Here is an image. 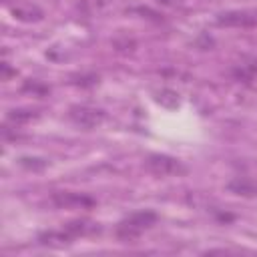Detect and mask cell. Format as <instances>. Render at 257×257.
Segmentation results:
<instances>
[{
  "instance_id": "obj_8",
  "label": "cell",
  "mask_w": 257,
  "mask_h": 257,
  "mask_svg": "<svg viewBox=\"0 0 257 257\" xmlns=\"http://www.w3.org/2000/svg\"><path fill=\"white\" fill-rule=\"evenodd\" d=\"M12 14H14V18H18L22 22H38L44 16V12L38 6L28 4V2H22V4L12 6Z\"/></svg>"
},
{
  "instance_id": "obj_14",
  "label": "cell",
  "mask_w": 257,
  "mask_h": 257,
  "mask_svg": "<svg viewBox=\"0 0 257 257\" xmlns=\"http://www.w3.org/2000/svg\"><path fill=\"white\" fill-rule=\"evenodd\" d=\"M98 82V76L96 74H88V76H82L80 80H74V84H80V86H92Z\"/></svg>"
},
{
  "instance_id": "obj_9",
  "label": "cell",
  "mask_w": 257,
  "mask_h": 257,
  "mask_svg": "<svg viewBox=\"0 0 257 257\" xmlns=\"http://www.w3.org/2000/svg\"><path fill=\"white\" fill-rule=\"evenodd\" d=\"M155 100L161 104V106H165V108H177L179 106V94L175 92V90H171V88H161V90H157L155 92Z\"/></svg>"
},
{
  "instance_id": "obj_6",
  "label": "cell",
  "mask_w": 257,
  "mask_h": 257,
  "mask_svg": "<svg viewBox=\"0 0 257 257\" xmlns=\"http://www.w3.org/2000/svg\"><path fill=\"white\" fill-rule=\"evenodd\" d=\"M217 24L227 26V28H253V26H257V8L221 12V14H217Z\"/></svg>"
},
{
  "instance_id": "obj_1",
  "label": "cell",
  "mask_w": 257,
  "mask_h": 257,
  "mask_svg": "<svg viewBox=\"0 0 257 257\" xmlns=\"http://www.w3.org/2000/svg\"><path fill=\"white\" fill-rule=\"evenodd\" d=\"M94 231H98V227L94 223L84 221V219H76V221H70V223L62 225L60 229L42 231L36 241H38V245H44V247H64V245L74 243L78 237L90 235Z\"/></svg>"
},
{
  "instance_id": "obj_5",
  "label": "cell",
  "mask_w": 257,
  "mask_h": 257,
  "mask_svg": "<svg viewBox=\"0 0 257 257\" xmlns=\"http://www.w3.org/2000/svg\"><path fill=\"white\" fill-rule=\"evenodd\" d=\"M50 203L56 209H88L94 207V199L86 193H76V191H56L50 195Z\"/></svg>"
},
{
  "instance_id": "obj_10",
  "label": "cell",
  "mask_w": 257,
  "mask_h": 257,
  "mask_svg": "<svg viewBox=\"0 0 257 257\" xmlns=\"http://www.w3.org/2000/svg\"><path fill=\"white\" fill-rule=\"evenodd\" d=\"M233 76H235L237 80H243V82H247V80H255V78H257V60L237 66V68L233 70Z\"/></svg>"
},
{
  "instance_id": "obj_12",
  "label": "cell",
  "mask_w": 257,
  "mask_h": 257,
  "mask_svg": "<svg viewBox=\"0 0 257 257\" xmlns=\"http://www.w3.org/2000/svg\"><path fill=\"white\" fill-rule=\"evenodd\" d=\"M18 165L24 167V169H30V171H40V169L48 167V161L46 159H38V157H20Z\"/></svg>"
},
{
  "instance_id": "obj_7",
  "label": "cell",
  "mask_w": 257,
  "mask_h": 257,
  "mask_svg": "<svg viewBox=\"0 0 257 257\" xmlns=\"http://www.w3.org/2000/svg\"><path fill=\"white\" fill-rule=\"evenodd\" d=\"M227 191L239 197H257V179L253 177H235L227 183Z\"/></svg>"
},
{
  "instance_id": "obj_15",
  "label": "cell",
  "mask_w": 257,
  "mask_h": 257,
  "mask_svg": "<svg viewBox=\"0 0 257 257\" xmlns=\"http://www.w3.org/2000/svg\"><path fill=\"white\" fill-rule=\"evenodd\" d=\"M2 72H4V74H2V78H4V80H8L12 74H16V70H10L8 62H2Z\"/></svg>"
},
{
  "instance_id": "obj_16",
  "label": "cell",
  "mask_w": 257,
  "mask_h": 257,
  "mask_svg": "<svg viewBox=\"0 0 257 257\" xmlns=\"http://www.w3.org/2000/svg\"><path fill=\"white\" fill-rule=\"evenodd\" d=\"M183 0H159V4H163V6H177V4H181Z\"/></svg>"
},
{
  "instance_id": "obj_13",
  "label": "cell",
  "mask_w": 257,
  "mask_h": 257,
  "mask_svg": "<svg viewBox=\"0 0 257 257\" xmlns=\"http://www.w3.org/2000/svg\"><path fill=\"white\" fill-rule=\"evenodd\" d=\"M22 90H28V92H34V94H46L48 92V86H44V84H40V82H36V80H26L24 82V86H22Z\"/></svg>"
},
{
  "instance_id": "obj_4",
  "label": "cell",
  "mask_w": 257,
  "mask_h": 257,
  "mask_svg": "<svg viewBox=\"0 0 257 257\" xmlns=\"http://www.w3.org/2000/svg\"><path fill=\"white\" fill-rule=\"evenodd\" d=\"M104 110L90 104H74L68 108V118L80 128H96L104 120Z\"/></svg>"
},
{
  "instance_id": "obj_3",
  "label": "cell",
  "mask_w": 257,
  "mask_h": 257,
  "mask_svg": "<svg viewBox=\"0 0 257 257\" xmlns=\"http://www.w3.org/2000/svg\"><path fill=\"white\" fill-rule=\"evenodd\" d=\"M145 171H149L155 177H181L187 173V167L183 165V161L171 157V155H161V153H153L145 159L143 163Z\"/></svg>"
},
{
  "instance_id": "obj_11",
  "label": "cell",
  "mask_w": 257,
  "mask_h": 257,
  "mask_svg": "<svg viewBox=\"0 0 257 257\" xmlns=\"http://www.w3.org/2000/svg\"><path fill=\"white\" fill-rule=\"evenodd\" d=\"M38 116V112L36 110H8V120L10 122H14V124H18V122H28V120H32V118H36Z\"/></svg>"
},
{
  "instance_id": "obj_2",
  "label": "cell",
  "mask_w": 257,
  "mask_h": 257,
  "mask_svg": "<svg viewBox=\"0 0 257 257\" xmlns=\"http://www.w3.org/2000/svg\"><path fill=\"white\" fill-rule=\"evenodd\" d=\"M159 215L153 209H141V211H133L131 215H126L124 219L118 221V225L114 227V235L118 241L122 243H133L137 241L145 231H149L155 223H157Z\"/></svg>"
}]
</instances>
